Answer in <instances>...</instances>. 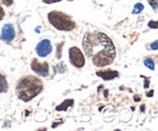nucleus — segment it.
I'll use <instances>...</instances> for the list:
<instances>
[{"label":"nucleus","instance_id":"obj_19","mask_svg":"<svg viewBox=\"0 0 158 131\" xmlns=\"http://www.w3.org/2000/svg\"><path fill=\"white\" fill-rule=\"evenodd\" d=\"M5 17V11H4V9H2V6L0 5V21H2V18Z\"/></svg>","mask_w":158,"mask_h":131},{"label":"nucleus","instance_id":"obj_14","mask_svg":"<svg viewBox=\"0 0 158 131\" xmlns=\"http://www.w3.org/2000/svg\"><path fill=\"white\" fill-rule=\"evenodd\" d=\"M63 45H64V43H60L59 46H57V55H56L57 59H60L61 56H62V47H63Z\"/></svg>","mask_w":158,"mask_h":131},{"label":"nucleus","instance_id":"obj_2","mask_svg":"<svg viewBox=\"0 0 158 131\" xmlns=\"http://www.w3.org/2000/svg\"><path fill=\"white\" fill-rule=\"evenodd\" d=\"M44 84L34 75H26L16 84V95L23 102H29L43 91Z\"/></svg>","mask_w":158,"mask_h":131},{"label":"nucleus","instance_id":"obj_17","mask_svg":"<svg viewBox=\"0 0 158 131\" xmlns=\"http://www.w3.org/2000/svg\"><path fill=\"white\" fill-rule=\"evenodd\" d=\"M148 27L150 28H153V29H157V21H150L148 22Z\"/></svg>","mask_w":158,"mask_h":131},{"label":"nucleus","instance_id":"obj_9","mask_svg":"<svg viewBox=\"0 0 158 131\" xmlns=\"http://www.w3.org/2000/svg\"><path fill=\"white\" fill-rule=\"evenodd\" d=\"M73 104H74V100H72V98L66 100V101H63L61 104H59V106L56 107V111H57V112H66L68 108L73 107Z\"/></svg>","mask_w":158,"mask_h":131},{"label":"nucleus","instance_id":"obj_4","mask_svg":"<svg viewBox=\"0 0 158 131\" xmlns=\"http://www.w3.org/2000/svg\"><path fill=\"white\" fill-rule=\"evenodd\" d=\"M68 55H69V62L72 63V66H74L76 68H83L85 64V56L81 52V50L77 46H72L68 50Z\"/></svg>","mask_w":158,"mask_h":131},{"label":"nucleus","instance_id":"obj_8","mask_svg":"<svg viewBox=\"0 0 158 131\" xmlns=\"http://www.w3.org/2000/svg\"><path fill=\"white\" fill-rule=\"evenodd\" d=\"M96 75L102 78L103 80H112L114 78H118V72L117 71H111V69H106V71H98Z\"/></svg>","mask_w":158,"mask_h":131},{"label":"nucleus","instance_id":"obj_12","mask_svg":"<svg viewBox=\"0 0 158 131\" xmlns=\"http://www.w3.org/2000/svg\"><path fill=\"white\" fill-rule=\"evenodd\" d=\"M143 64H145L148 69H151V71L155 69V61H153L151 57H146V58L143 59Z\"/></svg>","mask_w":158,"mask_h":131},{"label":"nucleus","instance_id":"obj_22","mask_svg":"<svg viewBox=\"0 0 158 131\" xmlns=\"http://www.w3.org/2000/svg\"><path fill=\"white\" fill-rule=\"evenodd\" d=\"M145 80H146V83H145V88H148V84H150V80H148L147 78H145Z\"/></svg>","mask_w":158,"mask_h":131},{"label":"nucleus","instance_id":"obj_21","mask_svg":"<svg viewBox=\"0 0 158 131\" xmlns=\"http://www.w3.org/2000/svg\"><path fill=\"white\" fill-rule=\"evenodd\" d=\"M157 40L156 41H153V45H151V49H153V50H157Z\"/></svg>","mask_w":158,"mask_h":131},{"label":"nucleus","instance_id":"obj_7","mask_svg":"<svg viewBox=\"0 0 158 131\" xmlns=\"http://www.w3.org/2000/svg\"><path fill=\"white\" fill-rule=\"evenodd\" d=\"M15 37H16V32H15L14 26H12L11 23L5 24V26L2 27V29H1L0 39H1L4 43L9 44V43H11V41L15 39Z\"/></svg>","mask_w":158,"mask_h":131},{"label":"nucleus","instance_id":"obj_6","mask_svg":"<svg viewBox=\"0 0 158 131\" xmlns=\"http://www.w3.org/2000/svg\"><path fill=\"white\" fill-rule=\"evenodd\" d=\"M35 52L39 57H46L52 52V45L49 39H43L35 46Z\"/></svg>","mask_w":158,"mask_h":131},{"label":"nucleus","instance_id":"obj_1","mask_svg":"<svg viewBox=\"0 0 158 131\" xmlns=\"http://www.w3.org/2000/svg\"><path fill=\"white\" fill-rule=\"evenodd\" d=\"M81 45L85 56L98 68L107 67L116 59L114 44L111 38L102 32L85 33L81 40Z\"/></svg>","mask_w":158,"mask_h":131},{"label":"nucleus","instance_id":"obj_18","mask_svg":"<svg viewBox=\"0 0 158 131\" xmlns=\"http://www.w3.org/2000/svg\"><path fill=\"white\" fill-rule=\"evenodd\" d=\"M45 4H54V2H60L62 0H43ZM67 1H73V0H67Z\"/></svg>","mask_w":158,"mask_h":131},{"label":"nucleus","instance_id":"obj_20","mask_svg":"<svg viewBox=\"0 0 158 131\" xmlns=\"http://www.w3.org/2000/svg\"><path fill=\"white\" fill-rule=\"evenodd\" d=\"M61 124H62V121H59V123H54V124L51 125V128H52V129H55V128H57V126H59V125H61Z\"/></svg>","mask_w":158,"mask_h":131},{"label":"nucleus","instance_id":"obj_15","mask_svg":"<svg viewBox=\"0 0 158 131\" xmlns=\"http://www.w3.org/2000/svg\"><path fill=\"white\" fill-rule=\"evenodd\" d=\"M0 4L9 7V6H11V5L14 4V0H0Z\"/></svg>","mask_w":158,"mask_h":131},{"label":"nucleus","instance_id":"obj_10","mask_svg":"<svg viewBox=\"0 0 158 131\" xmlns=\"http://www.w3.org/2000/svg\"><path fill=\"white\" fill-rule=\"evenodd\" d=\"M7 90H9V84H7L6 76L4 74H0V94L7 92Z\"/></svg>","mask_w":158,"mask_h":131},{"label":"nucleus","instance_id":"obj_5","mask_svg":"<svg viewBox=\"0 0 158 131\" xmlns=\"http://www.w3.org/2000/svg\"><path fill=\"white\" fill-rule=\"evenodd\" d=\"M31 69L39 76H49V64L46 62H39L38 59H32Z\"/></svg>","mask_w":158,"mask_h":131},{"label":"nucleus","instance_id":"obj_23","mask_svg":"<svg viewBox=\"0 0 158 131\" xmlns=\"http://www.w3.org/2000/svg\"><path fill=\"white\" fill-rule=\"evenodd\" d=\"M148 97H151V96H153V91H148V94H147Z\"/></svg>","mask_w":158,"mask_h":131},{"label":"nucleus","instance_id":"obj_3","mask_svg":"<svg viewBox=\"0 0 158 131\" xmlns=\"http://www.w3.org/2000/svg\"><path fill=\"white\" fill-rule=\"evenodd\" d=\"M49 23L61 32H71L76 28V22L72 17L67 14H63L61 11H51L48 15Z\"/></svg>","mask_w":158,"mask_h":131},{"label":"nucleus","instance_id":"obj_16","mask_svg":"<svg viewBox=\"0 0 158 131\" xmlns=\"http://www.w3.org/2000/svg\"><path fill=\"white\" fill-rule=\"evenodd\" d=\"M148 1H150L151 7H153V10L157 12V0H148Z\"/></svg>","mask_w":158,"mask_h":131},{"label":"nucleus","instance_id":"obj_13","mask_svg":"<svg viewBox=\"0 0 158 131\" xmlns=\"http://www.w3.org/2000/svg\"><path fill=\"white\" fill-rule=\"evenodd\" d=\"M143 9H145V6H143L142 2H136V4L134 5V9H133V15H138L140 12H142Z\"/></svg>","mask_w":158,"mask_h":131},{"label":"nucleus","instance_id":"obj_11","mask_svg":"<svg viewBox=\"0 0 158 131\" xmlns=\"http://www.w3.org/2000/svg\"><path fill=\"white\" fill-rule=\"evenodd\" d=\"M54 72L57 73V74H63L67 72V67L64 64V62H59L57 64L54 66Z\"/></svg>","mask_w":158,"mask_h":131}]
</instances>
